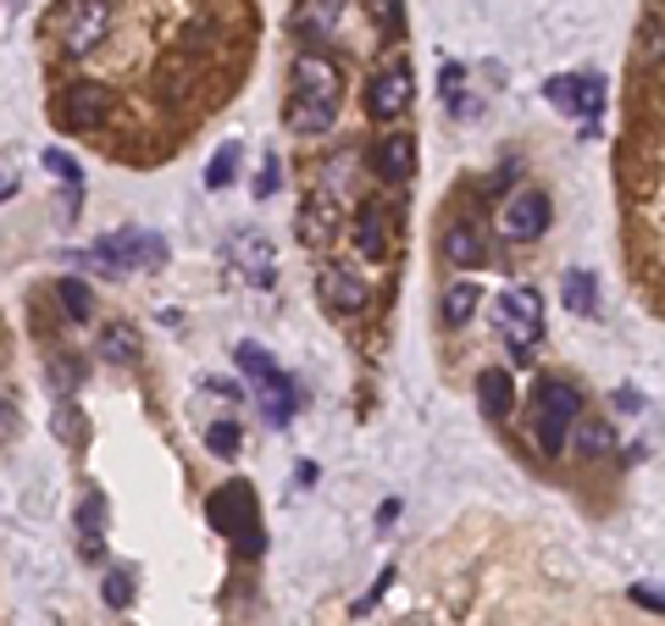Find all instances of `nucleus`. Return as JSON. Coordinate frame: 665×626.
Masks as SVG:
<instances>
[{
    "label": "nucleus",
    "mask_w": 665,
    "mask_h": 626,
    "mask_svg": "<svg viewBox=\"0 0 665 626\" xmlns=\"http://www.w3.org/2000/svg\"><path fill=\"white\" fill-rule=\"evenodd\" d=\"M238 260H244V278H249V283H261V289L272 283V244H267V239L249 233V239L238 244Z\"/></svg>",
    "instance_id": "obj_15"
},
{
    "label": "nucleus",
    "mask_w": 665,
    "mask_h": 626,
    "mask_svg": "<svg viewBox=\"0 0 665 626\" xmlns=\"http://www.w3.org/2000/svg\"><path fill=\"white\" fill-rule=\"evenodd\" d=\"M206 515H211L217 532H228L244 555H261V521H256V494H249V483L217 488L211 505H206Z\"/></svg>",
    "instance_id": "obj_5"
},
{
    "label": "nucleus",
    "mask_w": 665,
    "mask_h": 626,
    "mask_svg": "<svg viewBox=\"0 0 665 626\" xmlns=\"http://www.w3.org/2000/svg\"><path fill=\"white\" fill-rule=\"evenodd\" d=\"M0 432H12V410H7V399H0Z\"/></svg>",
    "instance_id": "obj_26"
},
{
    "label": "nucleus",
    "mask_w": 665,
    "mask_h": 626,
    "mask_svg": "<svg viewBox=\"0 0 665 626\" xmlns=\"http://www.w3.org/2000/svg\"><path fill=\"white\" fill-rule=\"evenodd\" d=\"M582 416V389L565 383V378H544L538 394H533V410H527V427H533V443L544 455H560L571 443V421Z\"/></svg>",
    "instance_id": "obj_3"
},
{
    "label": "nucleus",
    "mask_w": 665,
    "mask_h": 626,
    "mask_svg": "<svg viewBox=\"0 0 665 626\" xmlns=\"http://www.w3.org/2000/svg\"><path fill=\"white\" fill-rule=\"evenodd\" d=\"M660 0L638 28L632 95H627V139L616 155L621 172V217H627V260L632 278L649 283V305H660Z\"/></svg>",
    "instance_id": "obj_2"
},
{
    "label": "nucleus",
    "mask_w": 665,
    "mask_h": 626,
    "mask_svg": "<svg viewBox=\"0 0 665 626\" xmlns=\"http://www.w3.org/2000/svg\"><path fill=\"white\" fill-rule=\"evenodd\" d=\"M361 161H366V172L377 177V189L405 195V189H410V177H416V134H410L405 123H394V128L372 134V144H366Z\"/></svg>",
    "instance_id": "obj_4"
},
{
    "label": "nucleus",
    "mask_w": 665,
    "mask_h": 626,
    "mask_svg": "<svg viewBox=\"0 0 665 626\" xmlns=\"http://www.w3.org/2000/svg\"><path fill=\"white\" fill-rule=\"evenodd\" d=\"M272 189H278V161H267V166H261V184H256V195H272Z\"/></svg>",
    "instance_id": "obj_25"
},
{
    "label": "nucleus",
    "mask_w": 665,
    "mask_h": 626,
    "mask_svg": "<svg viewBox=\"0 0 665 626\" xmlns=\"http://www.w3.org/2000/svg\"><path fill=\"white\" fill-rule=\"evenodd\" d=\"M549 222H555V206H549V195L544 189H516L505 206H499V239L505 244H533V239H544L549 233Z\"/></svg>",
    "instance_id": "obj_7"
},
{
    "label": "nucleus",
    "mask_w": 665,
    "mask_h": 626,
    "mask_svg": "<svg viewBox=\"0 0 665 626\" xmlns=\"http://www.w3.org/2000/svg\"><path fill=\"white\" fill-rule=\"evenodd\" d=\"M78 526H83V555H101V499L90 494L78 510Z\"/></svg>",
    "instance_id": "obj_19"
},
{
    "label": "nucleus",
    "mask_w": 665,
    "mask_h": 626,
    "mask_svg": "<svg viewBox=\"0 0 665 626\" xmlns=\"http://www.w3.org/2000/svg\"><path fill=\"white\" fill-rule=\"evenodd\" d=\"M599 112H605V83L599 78H576V117L599 128Z\"/></svg>",
    "instance_id": "obj_18"
},
{
    "label": "nucleus",
    "mask_w": 665,
    "mask_h": 626,
    "mask_svg": "<svg viewBox=\"0 0 665 626\" xmlns=\"http://www.w3.org/2000/svg\"><path fill=\"white\" fill-rule=\"evenodd\" d=\"M256 45V0H50V128L117 166H166L244 89Z\"/></svg>",
    "instance_id": "obj_1"
},
{
    "label": "nucleus",
    "mask_w": 665,
    "mask_h": 626,
    "mask_svg": "<svg viewBox=\"0 0 665 626\" xmlns=\"http://www.w3.org/2000/svg\"><path fill=\"white\" fill-rule=\"evenodd\" d=\"M56 300H61V311L72 322H90L95 316V294H90V283H78V278H61L56 283Z\"/></svg>",
    "instance_id": "obj_17"
},
{
    "label": "nucleus",
    "mask_w": 665,
    "mask_h": 626,
    "mask_svg": "<svg viewBox=\"0 0 665 626\" xmlns=\"http://www.w3.org/2000/svg\"><path fill=\"white\" fill-rule=\"evenodd\" d=\"M233 166H238V144H222L211 155V172H206V189H228L233 184Z\"/></svg>",
    "instance_id": "obj_20"
},
{
    "label": "nucleus",
    "mask_w": 665,
    "mask_h": 626,
    "mask_svg": "<svg viewBox=\"0 0 665 626\" xmlns=\"http://www.w3.org/2000/svg\"><path fill=\"white\" fill-rule=\"evenodd\" d=\"M233 355H238V372H244L249 383H256L261 394H294V389H289V378L278 372V361H272V355H267L261 344H238Z\"/></svg>",
    "instance_id": "obj_11"
},
{
    "label": "nucleus",
    "mask_w": 665,
    "mask_h": 626,
    "mask_svg": "<svg viewBox=\"0 0 665 626\" xmlns=\"http://www.w3.org/2000/svg\"><path fill=\"white\" fill-rule=\"evenodd\" d=\"M571 432H576V455H582V461H599V455H610V443H616L605 421H582V416H576V421H571Z\"/></svg>",
    "instance_id": "obj_16"
},
{
    "label": "nucleus",
    "mask_w": 665,
    "mask_h": 626,
    "mask_svg": "<svg viewBox=\"0 0 665 626\" xmlns=\"http://www.w3.org/2000/svg\"><path fill=\"white\" fill-rule=\"evenodd\" d=\"M101 593H106V604H117V610H122V604H133V582H128V571H112Z\"/></svg>",
    "instance_id": "obj_23"
},
{
    "label": "nucleus",
    "mask_w": 665,
    "mask_h": 626,
    "mask_svg": "<svg viewBox=\"0 0 665 626\" xmlns=\"http://www.w3.org/2000/svg\"><path fill=\"white\" fill-rule=\"evenodd\" d=\"M560 294H565V311H576V316H594L599 311V283H594L588 266H565Z\"/></svg>",
    "instance_id": "obj_12"
},
{
    "label": "nucleus",
    "mask_w": 665,
    "mask_h": 626,
    "mask_svg": "<svg viewBox=\"0 0 665 626\" xmlns=\"http://www.w3.org/2000/svg\"><path fill=\"white\" fill-rule=\"evenodd\" d=\"M45 166H50V172H61L67 184H78V161H72V155H61V150H45Z\"/></svg>",
    "instance_id": "obj_24"
},
{
    "label": "nucleus",
    "mask_w": 665,
    "mask_h": 626,
    "mask_svg": "<svg viewBox=\"0 0 665 626\" xmlns=\"http://www.w3.org/2000/svg\"><path fill=\"white\" fill-rule=\"evenodd\" d=\"M499 333H505L511 355L538 349V338H544V294L533 283H516V289L499 294Z\"/></svg>",
    "instance_id": "obj_6"
},
{
    "label": "nucleus",
    "mask_w": 665,
    "mask_h": 626,
    "mask_svg": "<svg viewBox=\"0 0 665 626\" xmlns=\"http://www.w3.org/2000/svg\"><path fill=\"white\" fill-rule=\"evenodd\" d=\"M477 399H482V416H488V421H505L511 405H516L511 367H482V372H477Z\"/></svg>",
    "instance_id": "obj_10"
},
{
    "label": "nucleus",
    "mask_w": 665,
    "mask_h": 626,
    "mask_svg": "<svg viewBox=\"0 0 665 626\" xmlns=\"http://www.w3.org/2000/svg\"><path fill=\"white\" fill-rule=\"evenodd\" d=\"M471 311H477V283H471V278H455V283L444 289V327H466Z\"/></svg>",
    "instance_id": "obj_14"
},
{
    "label": "nucleus",
    "mask_w": 665,
    "mask_h": 626,
    "mask_svg": "<svg viewBox=\"0 0 665 626\" xmlns=\"http://www.w3.org/2000/svg\"><path fill=\"white\" fill-rule=\"evenodd\" d=\"M544 95H549V106H560V112L576 117V72H571V78H549Z\"/></svg>",
    "instance_id": "obj_21"
},
{
    "label": "nucleus",
    "mask_w": 665,
    "mask_h": 626,
    "mask_svg": "<svg viewBox=\"0 0 665 626\" xmlns=\"http://www.w3.org/2000/svg\"><path fill=\"white\" fill-rule=\"evenodd\" d=\"M211 455H222V461L238 455V427H233V421H217V427H211Z\"/></svg>",
    "instance_id": "obj_22"
},
{
    "label": "nucleus",
    "mask_w": 665,
    "mask_h": 626,
    "mask_svg": "<svg viewBox=\"0 0 665 626\" xmlns=\"http://www.w3.org/2000/svg\"><path fill=\"white\" fill-rule=\"evenodd\" d=\"M139 327H128V322H112L106 333H101V355L106 361H117V367H128V361H139Z\"/></svg>",
    "instance_id": "obj_13"
},
{
    "label": "nucleus",
    "mask_w": 665,
    "mask_h": 626,
    "mask_svg": "<svg viewBox=\"0 0 665 626\" xmlns=\"http://www.w3.org/2000/svg\"><path fill=\"white\" fill-rule=\"evenodd\" d=\"M439 255H444V266H455V273H466V266H482V260H488V244H482V222H471V217H455V222H444Z\"/></svg>",
    "instance_id": "obj_9"
},
{
    "label": "nucleus",
    "mask_w": 665,
    "mask_h": 626,
    "mask_svg": "<svg viewBox=\"0 0 665 626\" xmlns=\"http://www.w3.org/2000/svg\"><path fill=\"white\" fill-rule=\"evenodd\" d=\"M95 260H106V273H133V266H161L166 260V239L144 233V228H122L117 239L95 244Z\"/></svg>",
    "instance_id": "obj_8"
}]
</instances>
